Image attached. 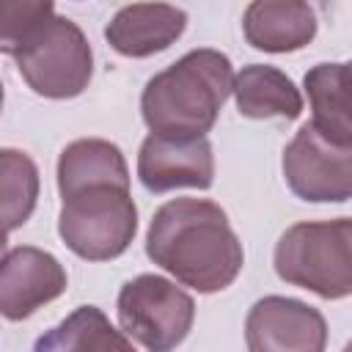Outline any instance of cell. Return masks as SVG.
<instances>
[{
	"mask_svg": "<svg viewBox=\"0 0 352 352\" xmlns=\"http://www.w3.org/2000/svg\"><path fill=\"white\" fill-rule=\"evenodd\" d=\"M146 256L198 294L228 289L245 264V250L228 214L209 198L162 204L146 231Z\"/></svg>",
	"mask_w": 352,
	"mask_h": 352,
	"instance_id": "6da1fadb",
	"label": "cell"
},
{
	"mask_svg": "<svg viewBox=\"0 0 352 352\" xmlns=\"http://www.w3.org/2000/svg\"><path fill=\"white\" fill-rule=\"evenodd\" d=\"M234 66L226 52L201 47L154 74L140 94V116L157 135H206L231 96Z\"/></svg>",
	"mask_w": 352,
	"mask_h": 352,
	"instance_id": "7a4b0ae2",
	"label": "cell"
},
{
	"mask_svg": "<svg viewBox=\"0 0 352 352\" xmlns=\"http://www.w3.org/2000/svg\"><path fill=\"white\" fill-rule=\"evenodd\" d=\"M275 272L280 280L308 289L322 300L352 294V223L305 220L289 226L275 245Z\"/></svg>",
	"mask_w": 352,
	"mask_h": 352,
	"instance_id": "3957f363",
	"label": "cell"
},
{
	"mask_svg": "<svg viewBox=\"0 0 352 352\" xmlns=\"http://www.w3.org/2000/svg\"><path fill=\"white\" fill-rule=\"evenodd\" d=\"M58 234L85 261H110L126 253L138 234V206L124 184H85L60 195Z\"/></svg>",
	"mask_w": 352,
	"mask_h": 352,
	"instance_id": "277c9868",
	"label": "cell"
},
{
	"mask_svg": "<svg viewBox=\"0 0 352 352\" xmlns=\"http://www.w3.org/2000/svg\"><path fill=\"white\" fill-rule=\"evenodd\" d=\"M116 311L121 333L151 352L179 346L195 322V300L182 286L154 272L126 280L118 292Z\"/></svg>",
	"mask_w": 352,
	"mask_h": 352,
	"instance_id": "5b68a950",
	"label": "cell"
},
{
	"mask_svg": "<svg viewBox=\"0 0 352 352\" xmlns=\"http://www.w3.org/2000/svg\"><path fill=\"white\" fill-rule=\"evenodd\" d=\"M14 58L28 88L44 99H74L94 74L91 44L82 28L66 16H52Z\"/></svg>",
	"mask_w": 352,
	"mask_h": 352,
	"instance_id": "8992f818",
	"label": "cell"
},
{
	"mask_svg": "<svg viewBox=\"0 0 352 352\" xmlns=\"http://www.w3.org/2000/svg\"><path fill=\"white\" fill-rule=\"evenodd\" d=\"M289 190L311 204H346L352 195V143H336L305 121L283 148Z\"/></svg>",
	"mask_w": 352,
	"mask_h": 352,
	"instance_id": "52a82bcc",
	"label": "cell"
},
{
	"mask_svg": "<svg viewBox=\"0 0 352 352\" xmlns=\"http://www.w3.org/2000/svg\"><path fill=\"white\" fill-rule=\"evenodd\" d=\"M245 344L250 352H322L327 322L302 300L267 294L248 311Z\"/></svg>",
	"mask_w": 352,
	"mask_h": 352,
	"instance_id": "ba28073f",
	"label": "cell"
},
{
	"mask_svg": "<svg viewBox=\"0 0 352 352\" xmlns=\"http://www.w3.org/2000/svg\"><path fill=\"white\" fill-rule=\"evenodd\" d=\"M69 286L63 264L41 248L19 245L0 256V316L30 319L38 308L58 300Z\"/></svg>",
	"mask_w": 352,
	"mask_h": 352,
	"instance_id": "9c48e42d",
	"label": "cell"
},
{
	"mask_svg": "<svg viewBox=\"0 0 352 352\" xmlns=\"http://www.w3.org/2000/svg\"><path fill=\"white\" fill-rule=\"evenodd\" d=\"M138 179L148 192H170L179 187L209 190L214 184V154L209 138L151 132L138 151Z\"/></svg>",
	"mask_w": 352,
	"mask_h": 352,
	"instance_id": "30bf717a",
	"label": "cell"
},
{
	"mask_svg": "<svg viewBox=\"0 0 352 352\" xmlns=\"http://www.w3.org/2000/svg\"><path fill=\"white\" fill-rule=\"evenodd\" d=\"M187 11L170 3H132L104 25L107 44L124 58H151L182 38Z\"/></svg>",
	"mask_w": 352,
	"mask_h": 352,
	"instance_id": "8fae6325",
	"label": "cell"
},
{
	"mask_svg": "<svg viewBox=\"0 0 352 352\" xmlns=\"http://www.w3.org/2000/svg\"><path fill=\"white\" fill-rule=\"evenodd\" d=\"M316 11L308 0H253L242 14V33L253 50L283 55L316 38Z\"/></svg>",
	"mask_w": 352,
	"mask_h": 352,
	"instance_id": "7c38bea8",
	"label": "cell"
},
{
	"mask_svg": "<svg viewBox=\"0 0 352 352\" xmlns=\"http://www.w3.org/2000/svg\"><path fill=\"white\" fill-rule=\"evenodd\" d=\"M236 110L245 118H286L294 121L302 113V96L292 77L267 63L242 66L231 85Z\"/></svg>",
	"mask_w": 352,
	"mask_h": 352,
	"instance_id": "4fadbf2b",
	"label": "cell"
},
{
	"mask_svg": "<svg viewBox=\"0 0 352 352\" xmlns=\"http://www.w3.org/2000/svg\"><path fill=\"white\" fill-rule=\"evenodd\" d=\"M102 182L129 187V168L124 151L104 138L72 140L58 157V192L66 195L77 187Z\"/></svg>",
	"mask_w": 352,
	"mask_h": 352,
	"instance_id": "5bb4252c",
	"label": "cell"
},
{
	"mask_svg": "<svg viewBox=\"0 0 352 352\" xmlns=\"http://www.w3.org/2000/svg\"><path fill=\"white\" fill-rule=\"evenodd\" d=\"M132 346H135V341L126 338L121 330H116L110 324V319L104 316V311L96 305H80L60 324H55L36 341V352H69V349L129 352Z\"/></svg>",
	"mask_w": 352,
	"mask_h": 352,
	"instance_id": "9a60e30c",
	"label": "cell"
},
{
	"mask_svg": "<svg viewBox=\"0 0 352 352\" xmlns=\"http://www.w3.org/2000/svg\"><path fill=\"white\" fill-rule=\"evenodd\" d=\"M314 118L311 124L336 143H352L346 113V63H316L302 77Z\"/></svg>",
	"mask_w": 352,
	"mask_h": 352,
	"instance_id": "2e32d148",
	"label": "cell"
},
{
	"mask_svg": "<svg viewBox=\"0 0 352 352\" xmlns=\"http://www.w3.org/2000/svg\"><path fill=\"white\" fill-rule=\"evenodd\" d=\"M38 168L22 148H0V226L22 228L38 204Z\"/></svg>",
	"mask_w": 352,
	"mask_h": 352,
	"instance_id": "e0dca14e",
	"label": "cell"
},
{
	"mask_svg": "<svg viewBox=\"0 0 352 352\" xmlns=\"http://www.w3.org/2000/svg\"><path fill=\"white\" fill-rule=\"evenodd\" d=\"M55 16V0H0V52L19 55Z\"/></svg>",
	"mask_w": 352,
	"mask_h": 352,
	"instance_id": "ac0fdd59",
	"label": "cell"
},
{
	"mask_svg": "<svg viewBox=\"0 0 352 352\" xmlns=\"http://www.w3.org/2000/svg\"><path fill=\"white\" fill-rule=\"evenodd\" d=\"M6 248H8V231L0 226V256L6 253Z\"/></svg>",
	"mask_w": 352,
	"mask_h": 352,
	"instance_id": "d6986e66",
	"label": "cell"
},
{
	"mask_svg": "<svg viewBox=\"0 0 352 352\" xmlns=\"http://www.w3.org/2000/svg\"><path fill=\"white\" fill-rule=\"evenodd\" d=\"M0 110H3V82H0Z\"/></svg>",
	"mask_w": 352,
	"mask_h": 352,
	"instance_id": "ffe728a7",
	"label": "cell"
}]
</instances>
